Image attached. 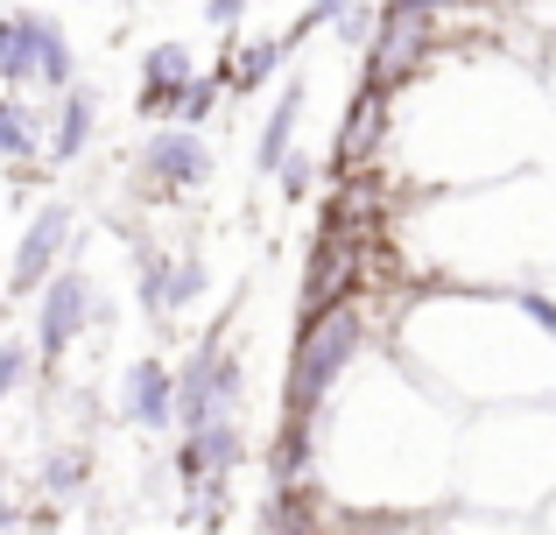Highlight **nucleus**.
I'll return each mask as SVG.
<instances>
[{"mask_svg":"<svg viewBox=\"0 0 556 535\" xmlns=\"http://www.w3.org/2000/svg\"><path fill=\"white\" fill-rule=\"evenodd\" d=\"M556 500V402H493L458 430V500L479 514H543Z\"/></svg>","mask_w":556,"mask_h":535,"instance_id":"7ed1b4c3","label":"nucleus"},{"mask_svg":"<svg viewBox=\"0 0 556 535\" xmlns=\"http://www.w3.org/2000/svg\"><path fill=\"white\" fill-rule=\"evenodd\" d=\"M0 85L8 92H28V85L64 92V85H78V50H71V36L50 14H36V8L0 14Z\"/></svg>","mask_w":556,"mask_h":535,"instance_id":"20e7f679","label":"nucleus"},{"mask_svg":"<svg viewBox=\"0 0 556 535\" xmlns=\"http://www.w3.org/2000/svg\"><path fill=\"white\" fill-rule=\"evenodd\" d=\"M458 402L422 381L394 345H374L317 416V500L374 522L444 514L458 500Z\"/></svg>","mask_w":556,"mask_h":535,"instance_id":"f257e3e1","label":"nucleus"},{"mask_svg":"<svg viewBox=\"0 0 556 535\" xmlns=\"http://www.w3.org/2000/svg\"><path fill=\"white\" fill-rule=\"evenodd\" d=\"M289 50H296L289 36H261V42H232V36H226V56H218L212 78L226 85V99H247V92H261V85L282 71Z\"/></svg>","mask_w":556,"mask_h":535,"instance_id":"4468645a","label":"nucleus"},{"mask_svg":"<svg viewBox=\"0 0 556 535\" xmlns=\"http://www.w3.org/2000/svg\"><path fill=\"white\" fill-rule=\"evenodd\" d=\"M36 373V339H0V402H14Z\"/></svg>","mask_w":556,"mask_h":535,"instance_id":"412c9836","label":"nucleus"},{"mask_svg":"<svg viewBox=\"0 0 556 535\" xmlns=\"http://www.w3.org/2000/svg\"><path fill=\"white\" fill-rule=\"evenodd\" d=\"M296 127H303V78H289V92L268 106V120H261V149H254V163L268 169H282L289 163V149H296Z\"/></svg>","mask_w":556,"mask_h":535,"instance_id":"f3484780","label":"nucleus"},{"mask_svg":"<svg viewBox=\"0 0 556 535\" xmlns=\"http://www.w3.org/2000/svg\"><path fill=\"white\" fill-rule=\"evenodd\" d=\"M135 183L149 198H190V191H204L212 183V149H204V135L198 127H177V120H163L149 141H141V155H135Z\"/></svg>","mask_w":556,"mask_h":535,"instance_id":"0eeeda50","label":"nucleus"},{"mask_svg":"<svg viewBox=\"0 0 556 535\" xmlns=\"http://www.w3.org/2000/svg\"><path fill=\"white\" fill-rule=\"evenodd\" d=\"M247 458V437H240V416H218V423H198L184 430L177 444V480L184 486H226Z\"/></svg>","mask_w":556,"mask_h":535,"instance_id":"9d476101","label":"nucleus"},{"mask_svg":"<svg viewBox=\"0 0 556 535\" xmlns=\"http://www.w3.org/2000/svg\"><path fill=\"white\" fill-rule=\"evenodd\" d=\"M353 296V240H345V226H331L325 240H317L311 254V282H303V310H325V303Z\"/></svg>","mask_w":556,"mask_h":535,"instance_id":"2eb2a0df","label":"nucleus"},{"mask_svg":"<svg viewBox=\"0 0 556 535\" xmlns=\"http://www.w3.org/2000/svg\"><path fill=\"white\" fill-rule=\"evenodd\" d=\"M99 317H106V303H99L92 268L64 262L50 282H42V296H36V359L42 367H64V353L99 324Z\"/></svg>","mask_w":556,"mask_h":535,"instance_id":"423d86ee","label":"nucleus"},{"mask_svg":"<svg viewBox=\"0 0 556 535\" xmlns=\"http://www.w3.org/2000/svg\"><path fill=\"white\" fill-rule=\"evenodd\" d=\"M113 409H121V423H127V430H149V437L177 430V367H169V359H155V353L127 359Z\"/></svg>","mask_w":556,"mask_h":535,"instance_id":"1a4fd4ad","label":"nucleus"},{"mask_svg":"<svg viewBox=\"0 0 556 535\" xmlns=\"http://www.w3.org/2000/svg\"><path fill=\"white\" fill-rule=\"evenodd\" d=\"M0 163L8 169L50 163V106H36L28 92H8V85H0Z\"/></svg>","mask_w":556,"mask_h":535,"instance_id":"9b49d317","label":"nucleus"},{"mask_svg":"<svg viewBox=\"0 0 556 535\" xmlns=\"http://www.w3.org/2000/svg\"><path fill=\"white\" fill-rule=\"evenodd\" d=\"M204 289H212V275H204V262H198V254H177V282H169V303H177V317H184L190 303L204 296Z\"/></svg>","mask_w":556,"mask_h":535,"instance_id":"5701e85b","label":"nucleus"},{"mask_svg":"<svg viewBox=\"0 0 556 535\" xmlns=\"http://www.w3.org/2000/svg\"><path fill=\"white\" fill-rule=\"evenodd\" d=\"M169 282H177V254H169V247H141L135 254V303H141V317H149V324H177Z\"/></svg>","mask_w":556,"mask_h":535,"instance_id":"dca6fc26","label":"nucleus"},{"mask_svg":"<svg viewBox=\"0 0 556 535\" xmlns=\"http://www.w3.org/2000/svg\"><path fill=\"white\" fill-rule=\"evenodd\" d=\"M543 528H549V535H556V500H549V508H543Z\"/></svg>","mask_w":556,"mask_h":535,"instance_id":"cd10ccee","label":"nucleus"},{"mask_svg":"<svg viewBox=\"0 0 556 535\" xmlns=\"http://www.w3.org/2000/svg\"><path fill=\"white\" fill-rule=\"evenodd\" d=\"M190 78H198V56H190V42H177V36L149 42V50H141V113H149V120H169Z\"/></svg>","mask_w":556,"mask_h":535,"instance_id":"f8f14e48","label":"nucleus"},{"mask_svg":"<svg viewBox=\"0 0 556 535\" xmlns=\"http://www.w3.org/2000/svg\"><path fill=\"white\" fill-rule=\"evenodd\" d=\"M99 135V92L92 85H64V92H50V169L78 163L85 149H92Z\"/></svg>","mask_w":556,"mask_h":535,"instance_id":"ddd939ff","label":"nucleus"},{"mask_svg":"<svg viewBox=\"0 0 556 535\" xmlns=\"http://www.w3.org/2000/svg\"><path fill=\"white\" fill-rule=\"evenodd\" d=\"M444 528H451V535H549L543 514H479V508L444 514Z\"/></svg>","mask_w":556,"mask_h":535,"instance_id":"6ab92c4d","label":"nucleus"},{"mask_svg":"<svg viewBox=\"0 0 556 535\" xmlns=\"http://www.w3.org/2000/svg\"><path fill=\"white\" fill-rule=\"evenodd\" d=\"M367 535H451L444 522H380V528H367Z\"/></svg>","mask_w":556,"mask_h":535,"instance_id":"bb28decb","label":"nucleus"},{"mask_svg":"<svg viewBox=\"0 0 556 535\" xmlns=\"http://www.w3.org/2000/svg\"><path fill=\"white\" fill-rule=\"evenodd\" d=\"M388 345L458 409L556 402V331L521 310L515 289H422L394 303Z\"/></svg>","mask_w":556,"mask_h":535,"instance_id":"f03ea898","label":"nucleus"},{"mask_svg":"<svg viewBox=\"0 0 556 535\" xmlns=\"http://www.w3.org/2000/svg\"><path fill=\"white\" fill-rule=\"evenodd\" d=\"M311 177H317V169H311V155H296V149H289V163L275 169V183H282V198H289V205H296V198H311Z\"/></svg>","mask_w":556,"mask_h":535,"instance_id":"b1692460","label":"nucleus"},{"mask_svg":"<svg viewBox=\"0 0 556 535\" xmlns=\"http://www.w3.org/2000/svg\"><path fill=\"white\" fill-rule=\"evenodd\" d=\"M218 99H226V85H218L212 71H198V78L184 85V99H177V113H169V120H177V127H204L218 113Z\"/></svg>","mask_w":556,"mask_h":535,"instance_id":"aec40b11","label":"nucleus"},{"mask_svg":"<svg viewBox=\"0 0 556 535\" xmlns=\"http://www.w3.org/2000/svg\"><path fill=\"white\" fill-rule=\"evenodd\" d=\"M345 8H353V0H311V8H303V22L289 28V42H303V36H311V28H331V22H339Z\"/></svg>","mask_w":556,"mask_h":535,"instance_id":"393cba45","label":"nucleus"},{"mask_svg":"<svg viewBox=\"0 0 556 535\" xmlns=\"http://www.w3.org/2000/svg\"><path fill=\"white\" fill-rule=\"evenodd\" d=\"M240 387H247L240 353L226 345V331H204V339L184 353V367H177V430L240 416Z\"/></svg>","mask_w":556,"mask_h":535,"instance_id":"39448f33","label":"nucleus"},{"mask_svg":"<svg viewBox=\"0 0 556 535\" xmlns=\"http://www.w3.org/2000/svg\"><path fill=\"white\" fill-rule=\"evenodd\" d=\"M204 22H212V28H226V36H240L247 0H204Z\"/></svg>","mask_w":556,"mask_h":535,"instance_id":"a878e982","label":"nucleus"},{"mask_svg":"<svg viewBox=\"0 0 556 535\" xmlns=\"http://www.w3.org/2000/svg\"><path fill=\"white\" fill-rule=\"evenodd\" d=\"M85 472H92V451H85V444L50 451V458H42V494H50V500H78L85 494Z\"/></svg>","mask_w":556,"mask_h":535,"instance_id":"a211bd4d","label":"nucleus"},{"mask_svg":"<svg viewBox=\"0 0 556 535\" xmlns=\"http://www.w3.org/2000/svg\"><path fill=\"white\" fill-rule=\"evenodd\" d=\"M374 28H380V8H374V0H353V8L331 22V36H339V50H367Z\"/></svg>","mask_w":556,"mask_h":535,"instance_id":"4be33fe9","label":"nucleus"},{"mask_svg":"<svg viewBox=\"0 0 556 535\" xmlns=\"http://www.w3.org/2000/svg\"><path fill=\"white\" fill-rule=\"evenodd\" d=\"M0 289H8V268H0Z\"/></svg>","mask_w":556,"mask_h":535,"instance_id":"c85d7f7f","label":"nucleus"},{"mask_svg":"<svg viewBox=\"0 0 556 535\" xmlns=\"http://www.w3.org/2000/svg\"><path fill=\"white\" fill-rule=\"evenodd\" d=\"M71 240H78V212L71 205H36L28 212L22 240H14V254H8V303L14 296H42V282L71 262Z\"/></svg>","mask_w":556,"mask_h":535,"instance_id":"6e6552de","label":"nucleus"}]
</instances>
